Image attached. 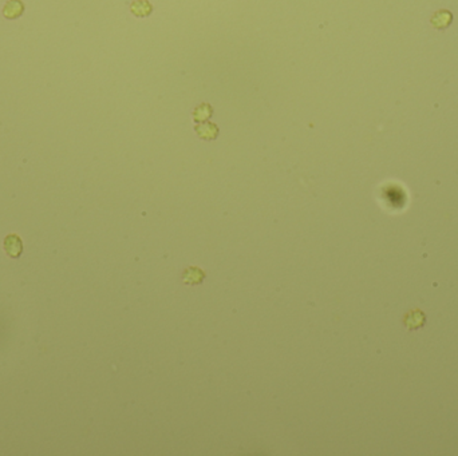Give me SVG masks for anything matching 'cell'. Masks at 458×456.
Instances as JSON below:
<instances>
[{
	"instance_id": "cell-1",
	"label": "cell",
	"mask_w": 458,
	"mask_h": 456,
	"mask_svg": "<svg viewBox=\"0 0 458 456\" xmlns=\"http://www.w3.org/2000/svg\"><path fill=\"white\" fill-rule=\"evenodd\" d=\"M10 246L11 249H7L8 255H18L19 253H21V241L19 239V237H16V236H8V237L5 238V248H10Z\"/></svg>"
}]
</instances>
